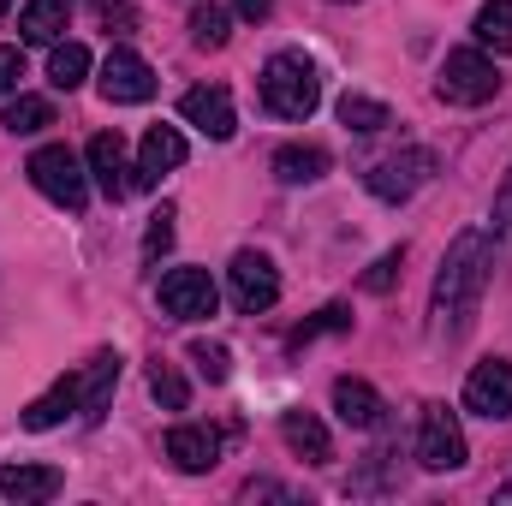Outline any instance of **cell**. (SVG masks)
Wrapping results in <instances>:
<instances>
[{"label": "cell", "mask_w": 512, "mask_h": 506, "mask_svg": "<svg viewBox=\"0 0 512 506\" xmlns=\"http://www.w3.org/2000/svg\"><path fill=\"white\" fill-rule=\"evenodd\" d=\"M24 173H30V185H36L48 203L72 209V215L90 203V173H84V161H78L66 143H42V149L30 155V167H24Z\"/></svg>", "instance_id": "277c9868"}, {"label": "cell", "mask_w": 512, "mask_h": 506, "mask_svg": "<svg viewBox=\"0 0 512 506\" xmlns=\"http://www.w3.org/2000/svg\"><path fill=\"white\" fill-rule=\"evenodd\" d=\"M429 173H435V149L411 143V149H399V155L370 161V167H364V185H370V197H382V203H405L417 185H429Z\"/></svg>", "instance_id": "5b68a950"}, {"label": "cell", "mask_w": 512, "mask_h": 506, "mask_svg": "<svg viewBox=\"0 0 512 506\" xmlns=\"http://www.w3.org/2000/svg\"><path fill=\"white\" fill-rule=\"evenodd\" d=\"M185 167V137L173 126H149L137 143V185H161V173Z\"/></svg>", "instance_id": "5bb4252c"}, {"label": "cell", "mask_w": 512, "mask_h": 506, "mask_svg": "<svg viewBox=\"0 0 512 506\" xmlns=\"http://www.w3.org/2000/svg\"><path fill=\"white\" fill-rule=\"evenodd\" d=\"M316 102H322V78H316V66L304 54L286 48V54H274L262 66V108L274 120H310Z\"/></svg>", "instance_id": "7a4b0ae2"}, {"label": "cell", "mask_w": 512, "mask_h": 506, "mask_svg": "<svg viewBox=\"0 0 512 506\" xmlns=\"http://www.w3.org/2000/svg\"><path fill=\"white\" fill-rule=\"evenodd\" d=\"M346 328H352V310H346V304H328V310H316L304 328H292V352L310 346V340H322V334H346Z\"/></svg>", "instance_id": "f1b7e54d"}, {"label": "cell", "mask_w": 512, "mask_h": 506, "mask_svg": "<svg viewBox=\"0 0 512 506\" xmlns=\"http://www.w3.org/2000/svg\"><path fill=\"white\" fill-rule=\"evenodd\" d=\"M90 173H96L102 197H114V203L137 191V173L126 167V143H120V131H102V137H90Z\"/></svg>", "instance_id": "4fadbf2b"}, {"label": "cell", "mask_w": 512, "mask_h": 506, "mask_svg": "<svg viewBox=\"0 0 512 506\" xmlns=\"http://www.w3.org/2000/svg\"><path fill=\"white\" fill-rule=\"evenodd\" d=\"M495 501H507V506H512V471H507V483H495Z\"/></svg>", "instance_id": "d590c367"}, {"label": "cell", "mask_w": 512, "mask_h": 506, "mask_svg": "<svg viewBox=\"0 0 512 506\" xmlns=\"http://www.w3.org/2000/svg\"><path fill=\"white\" fill-rule=\"evenodd\" d=\"M495 90H501V72L483 48H453L435 72V96L453 108H483V102H495Z\"/></svg>", "instance_id": "3957f363"}, {"label": "cell", "mask_w": 512, "mask_h": 506, "mask_svg": "<svg viewBox=\"0 0 512 506\" xmlns=\"http://www.w3.org/2000/svg\"><path fill=\"white\" fill-rule=\"evenodd\" d=\"M167 459H173L185 477H203V471L221 465V435H215L209 423H179V429H167Z\"/></svg>", "instance_id": "7c38bea8"}, {"label": "cell", "mask_w": 512, "mask_h": 506, "mask_svg": "<svg viewBox=\"0 0 512 506\" xmlns=\"http://www.w3.org/2000/svg\"><path fill=\"white\" fill-rule=\"evenodd\" d=\"M334 411H340V423L346 429H382V393L370 387V381H358V376H340L334 381Z\"/></svg>", "instance_id": "9a60e30c"}, {"label": "cell", "mask_w": 512, "mask_h": 506, "mask_svg": "<svg viewBox=\"0 0 512 506\" xmlns=\"http://www.w3.org/2000/svg\"><path fill=\"white\" fill-rule=\"evenodd\" d=\"M274 173H280L286 185H316V179L328 173V155H322L316 143H286V149L274 155Z\"/></svg>", "instance_id": "7402d4cb"}, {"label": "cell", "mask_w": 512, "mask_h": 506, "mask_svg": "<svg viewBox=\"0 0 512 506\" xmlns=\"http://www.w3.org/2000/svg\"><path fill=\"white\" fill-rule=\"evenodd\" d=\"M72 381H78V411L96 423V417L108 411L114 387H120V352H96V358H90V370H84V376H72Z\"/></svg>", "instance_id": "e0dca14e"}, {"label": "cell", "mask_w": 512, "mask_h": 506, "mask_svg": "<svg viewBox=\"0 0 512 506\" xmlns=\"http://www.w3.org/2000/svg\"><path fill=\"white\" fill-rule=\"evenodd\" d=\"M215 304H221V286L209 280V268H167L161 274V310L173 322H203V316H215Z\"/></svg>", "instance_id": "ba28073f"}, {"label": "cell", "mask_w": 512, "mask_h": 506, "mask_svg": "<svg viewBox=\"0 0 512 506\" xmlns=\"http://www.w3.org/2000/svg\"><path fill=\"white\" fill-rule=\"evenodd\" d=\"M280 441H286L304 465H328V459H334V441H328V429H322L310 411H286V417H280Z\"/></svg>", "instance_id": "ac0fdd59"}, {"label": "cell", "mask_w": 512, "mask_h": 506, "mask_svg": "<svg viewBox=\"0 0 512 506\" xmlns=\"http://www.w3.org/2000/svg\"><path fill=\"white\" fill-rule=\"evenodd\" d=\"M96 6H102V18H114V12L126 18V0H96Z\"/></svg>", "instance_id": "e575fe53"}, {"label": "cell", "mask_w": 512, "mask_h": 506, "mask_svg": "<svg viewBox=\"0 0 512 506\" xmlns=\"http://www.w3.org/2000/svg\"><path fill=\"white\" fill-rule=\"evenodd\" d=\"M227 280H233V304H239L245 316L274 310V298H280V268H274L262 251H239L233 268H227Z\"/></svg>", "instance_id": "9c48e42d"}, {"label": "cell", "mask_w": 512, "mask_h": 506, "mask_svg": "<svg viewBox=\"0 0 512 506\" xmlns=\"http://www.w3.org/2000/svg\"><path fill=\"white\" fill-rule=\"evenodd\" d=\"M60 483H66V477H60L54 465H6V471H0V495H6L12 506L54 501V495H60Z\"/></svg>", "instance_id": "2e32d148"}, {"label": "cell", "mask_w": 512, "mask_h": 506, "mask_svg": "<svg viewBox=\"0 0 512 506\" xmlns=\"http://www.w3.org/2000/svg\"><path fill=\"white\" fill-rule=\"evenodd\" d=\"M417 465L423 471H459L465 465V429L447 405H423L417 417Z\"/></svg>", "instance_id": "52a82bcc"}, {"label": "cell", "mask_w": 512, "mask_h": 506, "mask_svg": "<svg viewBox=\"0 0 512 506\" xmlns=\"http://www.w3.org/2000/svg\"><path fill=\"white\" fill-rule=\"evenodd\" d=\"M0 126L12 131V137H30V131H42V126H54V102L48 96H12L6 102V114H0Z\"/></svg>", "instance_id": "cb8c5ba5"}, {"label": "cell", "mask_w": 512, "mask_h": 506, "mask_svg": "<svg viewBox=\"0 0 512 506\" xmlns=\"http://www.w3.org/2000/svg\"><path fill=\"white\" fill-rule=\"evenodd\" d=\"M489 274H495V245H489V233L465 227V233L447 245L441 274H435V292H429V316H435L429 328H435V340H459V334L471 328Z\"/></svg>", "instance_id": "6da1fadb"}, {"label": "cell", "mask_w": 512, "mask_h": 506, "mask_svg": "<svg viewBox=\"0 0 512 506\" xmlns=\"http://www.w3.org/2000/svg\"><path fill=\"white\" fill-rule=\"evenodd\" d=\"M66 18H72V0H30L18 12V36L36 42V48H54L60 30H66Z\"/></svg>", "instance_id": "d6986e66"}, {"label": "cell", "mask_w": 512, "mask_h": 506, "mask_svg": "<svg viewBox=\"0 0 512 506\" xmlns=\"http://www.w3.org/2000/svg\"><path fill=\"white\" fill-rule=\"evenodd\" d=\"M6 12H12V0H0V18H6Z\"/></svg>", "instance_id": "8d00e7d4"}, {"label": "cell", "mask_w": 512, "mask_h": 506, "mask_svg": "<svg viewBox=\"0 0 512 506\" xmlns=\"http://www.w3.org/2000/svg\"><path fill=\"white\" fill-rule=\"evenodd\" d=\"M161 251H173V203H161L149 215V233H143V256H161Z\"/></svg>", "instance_id": "f546056e"}, {"label": "cell", "mask_w": 512, "mask_h": 506, "mask_svg": "<svg viewBox=\"0 0 512 506\" xmlns=\"http://www.w3.org/2000/svg\"><path fill=\"white\" fill-rule=\"evenodd\" d=\"M465 411H477L489 423H507L512 417V364L507 358H483L465 376Z\"/></svg>", "instance_id": "30bf717a"}, {"label": "cell", "mask_w": 512, "mask_h": 506, "mask_svg": "<svg viewBox=\"0 0 512 506\" xmlns=\"http://www.w3.org/2000/svg\"><path fill=\"white\" fill-rule=\"evenodd\" d=\"M239 6V18H251V24H262L268 12H274V0H233Z\"/></svg>", "instance_id": "836d02e7"}, {"label": "cell", "mask_w": 512, "mask_h": 506, "mask_svg": "<svg viewBox=\"0 0 512 506\" xmlns=\"http://www.w3.org/2000/svg\"><path fill=\"white\" fill-rule=\"evenodd\" d=\"M18 78H24V54L18 48H0V96H12Z\"/></svg>", "instance_id": "d6a6232c"}, {"label": "cell", "mask_w": 512, "mask_h": 506, "mask_svg": "<svg viewBox=\"0 0 512 506\" xmlns=\"http://www.w3.org/2000/svg\"><path fill=\"white\" fill-rule=\"evenodd\" d=\"M179 114H185V126H197L203 137H215V143H227V137L239 131V114H233V96H227L221 84H197V90H185Z\"/></svg>", "instance_id": "8fae6325"}, {"label": "cell", "mask_w": 512, "mask_h": 506, "mask_svg": "<svg viewBox=\"0 0 512 506\" xmlns=\"http://www.w3.org/2000/svg\"><path fill=\"white\" fill-rule=\"evenodd\" d=\"M185 358L197 364V376L215 381V387L233 376V352H227V346H215V340H191V346H185Z\"/></svg>", "instance_id": "83f0119b"}, {"label": "cell", "mask_w": 512, "mask_h": 506, "mask_svg": "<svg viewBox=\"0 0 512 506\" xmlns=\"http://www.w3.org/2000/svg\"><path fill=\"white\" fill-rule=\"evenodd\" d=\"M471 36L483 54H512V0H483L471 18Z\"/></svg>", "instance_id": "44dd1931"}, {"label": "cell", "mask_w": 512, "mask_h": 506, "mask_svg": "<svg viewBox=\"0 0 512 506\" xmlns=\"http://www.w3.org/2000/svg\"><path fill=\"white\" fill-rule=\"evenodd\" d=\"M227 36H233V12H227V6L209 0V6L191 12V42H197V48H227Z\"/></svg>", "instance_id": "484cf974"}, {"label": "cell", "mask_w": 512, "mask_h": 506, "mask_svg": "<svg viewBox=\"0 0 512 506\" xmlns=\"http://www.w3.org/2000/svg\"><path fill=\"white\" fill-rule=\"evenodd\" d=\"M340 126L370 137V131L393 126V108H387V102H376V96H340Z\"/></svg>", "instance_id": "d4e9b609"}, {"label": "cell", "mask_w": 512, "mask_h": 506, "mask_svg": "<svg viewBox=\"0 0 512 506\" xmlns=\"http://www.w3.org/2000/svg\"><path fill=\"white\" fill-rule=\"evenodd\" d=\"M96 90H102V102H114V108H137V102H149V96H155V72H149V60H143L137 48L114 42V48H108V60H102Z\"/></svg>", "instance_id": "8992f818"}, {"label": "cell", "mask_w": 512, "mask_h": 506, "mask_svg": "<svg viewBox=\"0 0 512 506\" xmlns=\"http://www.w3.org/2000/svg\"><path fill=\"white\" fill-rule=\"evenodd\" d=\"M90 78V48L84 42H54V54H48V84L54 90H78Z\"/></svg>", "instance_id": "603a6c76"}, {"label": "cell", "mask_w": 512, "mask_h": 506, "mask_svg": "<svg viewBox=\"0 0 512 506\" xmlns=\"http://www.w3.org/2000/svg\"><path fill=\"white\" fill-rule=\"evenodd\" d=\"M495 245L512 251V167H507V179H501V191H495Z\"/></svg>", "instance_id": "4dcf8cb0"}, {"label": "cell", "mask_w": 512, "mask_h": 506, "mask_svg": "<svg viewBox=\"0 0 512 506\" xmlns=\"http://www.w3.org/2000/svg\"><path fill=\"white\" fill-rule=\"evenodd\" d=\"M66 411H78V381H72V376H60L42 399H30V405H24V429H36V435H42V429L66 423Z\"/></svg>", "instance_id": "ffe728a7"}, {"label": "cell", "mask_w": 512, "mask_h": 506, "mask_svg": "<svg viewBox=\"0 0 512 506\" xmlns=\"http://www.w3.org/2000/svg\"><path fill=\"white\" fill-rule=\"evenodd\" d=\"M149 393L161 399V411H185V405H191V387H185V376H179L167 358L149 364Z\"/></svg>", "instance_id": "4316f807"}, {"label": "cell", "mask_w": 512, "mask_h": 506, "mask_svg": "<svg viewBox=\"0 0 512 506\" xmlns=\"http://www.w3.org/2000/svg\"><path fill=\"white\" fill-rule=\"evenodd\" d=\"M399 262H405V251H387L370 274H364V292H387L393 280H399Z\"/></svg>", "instance_id": "1f68e13d"}]
</instances>
